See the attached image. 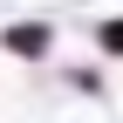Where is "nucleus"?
Returning a JSON list of instances; mask_svg holds the SVG:
<instances>
[{
	"label": "nucleus",
	"mask_w": 123,
	"mask_h": 123,
	"mask_svg": "<svg viewBox=\"0 0 123 123\" xmlns=\"http://www.w3.org/2000/svg\"><path fill=\"white\" fill-rule=\"evenodd\" d=\"M103 48H110V55H123V21H110V27H103Z\"/></svg>",
	"instance_id": "obj_2"
},
{
	"label": "nucleus",
	"mask_w": 123,
	"mask_h": 123,
	"mask_svg": "<svg viewBox=\"0 0 123 123\" xmlns=\"http://www.w3.org/2000/svg\"><path fill=\"white\" fill-rule=\"evenodd\" d=\"M7 48H14V55H41V48H48V27H41V21H21V27H7Z\"/></svg>",
	"instance_id": "obj_1"
}]
</instances>
